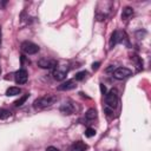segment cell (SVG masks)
Instances as JSON below:
<instances>
[{
  "label": "cell",
  "instance_id": "1",
  "mask_svg": "<svg viewBox=\"0 0 151 151\" xmlns=\"http://www.w3.org/2000/svg\"><path fill=\"white\" fill-rule=\"evenodd\" d=\"M58 100V97L54 94H46L42 97L37 98L33 101V107L35 110H42V109H47L50 106H52L55 101Z\"/></svg>",
  "mask_w": 151,
  "mask_h": 151
},
{
  "label": "cell",
  "instance_id": "2",
  "mask_svg": "<svg viewBox=\"0 0 151 151\" xmlns=\"http://www.w3.org/2000/svg\"><path fill=\"white\" fill-rule=\"evenodd\" d=\"M118 104V96H117V91L116 90H110L109 92H106L105 94V106L110 107V109H116Z\"/></svg>",
  "mask_w": 151,
  "mask_h": 151
},
{
  "label": "cell",
  "instance_id": "3",
  "mask_svg": "<svg viewBox=\"0 0 151 151\" xmlns=\"http://www.w3.org/2000/svg\"><path fill=\"white\" fill-rule=\"evenodd\" d=\"M125 39H126V34H125V32L119 31V29H116V31L111 34V38H110V41H109V46H110V48H113L117 44L123 42Z\"/></svg>",
  "mask_w": 151,
  "mask_h": 151
},
{
  "label": "cell",
  "instance_id": "4",
  "mask_svg": "<svg viewBox=\"0 0 151 151\" xmlns=\"http://www.w3.org/2000/svg\"><path fill=\"white\" fill-rule=\"evenodd\" d=\"M68 73V66L67 65H57L55 68L52 72V76L55 80H64Z\"/></svg>",
  "mask_w": 151,
  "mask_h": 151
},
{
  "label": "cell",
  "instance_id": "5",
  "mask_svg": "<svg viewBox=\"0 0 151 151\" xmlns=\"http://www.w3.org/2000/svg\"><path fill=\"white\" fill-rule=\"evenodd\" d=\"M58 65V60L53 58H41L38 60V66L44 70H54Z\"/></svg>",
  "mask_w": 151,
  "mask_h": 151
},
{
  "label": "cell",
  "instance_id": "6",
  "mask_svg": "<svg viewBox=\"0 0 151 151\" xmlns=\"http://www.w3.org/2000/svg\"><path fill=\"white\" fill-rule=\"evenodd\" d=\"M112 76L117 80H124V79H126V78H129V77L132 76V71L129 70L127 67H117L113 71Z\"/></svg>",
  "mask_w": 151,
  "mask_h": 151
},
{
  "label": "cell",
  "instance_id": "7",
  "mask_svg": "<svg viewBox=\"0 0 151 151\" xmlns=\"http://www.w3.org/2000/svg\"><path fill=\"white\" fill-rule=\"evenodd\" d=\"M21 50L25 54H35L39 52V46L32 41H24L21 44Z\"/></svg>",
  "mask_w": 151,
  "mask_h": 151
},
{
  "label": "cell",
  "instance_id": "8",
  "mask_svg": "<svg viewBox=\"0 0 151 151\" xmlns=\"http://www.w3.org/2000/svg\"><path fill=\"white\" fill-rule=\"evenodd\" d=\"M59 110H60V112H61L63 114L70 116V114H73V113H74L76 106H74V104H73L71 100H66V101H64V103L60 105Z\"/></svg>",
  "mask_w": 151,
  "mask_h": 151
},
{
  "label": "cell",
  "instance_id": "9",
  "mask_svg": "<svg viewBox=\"0 0 151 151\" xmlns=\"http://www.w3.org/2000/svg\"><path fill=\"white\" fill-rule=\"evenodd\" d=\"M27 78H28V73H27V71L25 68H20L14 73V80L19 85L25 84L27 81Z\"/></svg>",
  "mask_w": 151,
  "mask_h": 151
},
{
  "label": "cell",
  "instance_id": "10",
  "mask_svg": "<svg viewBox=\"0 0 151 151\" xmlns=\"http://www.w3.org/2000/svg\"><path fill=\"white\" fill-rule=\"evenodd\" d=\"M76 86H77L76 80L74 79H70V80H66L63 84H60L58 86V90L59 91H68V90H73Z\"/></svg>",
  "mask_w": 151,
  "mask_h": 151
},
{
  "label": "cell",
  "instance_id": "11",
  "mask_svg": "<svg viewBox=\"0 0 151 151\" xmlns=\"http://www.w3.org/2000/svg\"><path fill=\"white\" fill-rule=\"evenodd\" d=\"M86 149H87V145H86L84 142L77 140V142H74V143L71 145L70 151H85Z\"/></svg>",
  "mask_w": 151,
  "mask_h": 151
},
{
  "label": "cell",
  "instance_id": "12",
  "mask_svg": "<svg viewBox=\"0 0 151 151\" xmlns=\"http://www.w3.org/2000/svg\"><path fill=\"white\" fill-rule=\"evenodd\" d=\"M133 13H134V12H133V8L130 7V6H126V7L123 8V12H122V19H123V20H129L130 18H132Z\"/></svg>",
  "mask_w": 151,
  "mask_h": 151
},
{
  "label": "cell",
  "instance_id": "13",
  "mask_svg": "<svg viewBox=\"0 0 151 151\" xmlns=\"http://www.w3.org/2000/svg\"><path fill=\"white\" fill-rule=\"evenodd\" d=\"M97 110L96 109H88L85 113V119L86 120H94L97 118Z\"/></svg>",
  "mask_w": 151,
  "mask_h": 151
},
{
  "label": "cell",
  "instance_id": "14",
  "mask_svg": "<svg viewBox=\"0 0 151 151\" xmlns=\"http://www.w3.org/2000/svg\"><path fill=\"white\" fill-rule=\"evenodd\" d=\"M21 92V90H20V87H17V86H11V87H8L7 90H6V96H18L19 93Z\"/></svg>",
  "mask_w": 151,
  "mask_h": 151
},
{
  "label": "cell",
  "instance_id": "15",
  "mask_svg": "<svg viewBox=\"0 0 151 151\" xmlns=\"http://www.w3.org/2000/svg\"><path fill=\"white\" fill-rule=\"evenodd\" d=\"M130 58H131V60H132V61L136 64L137 70H138V71H140V70L143 68V61H142V59H140L138 55H136V54H132Z\"/></svg>",
  "mask_w": 151,
  "mask_h": 151
},
{
  "label": "cell",
  "instance_id": "16",
  "mask_svg": "<svg viewBox=\"0 0 151 151\" xmlns=\"http://www.w3.org/2000/svg\"><path fill=\"white\" fill-rule=\"evenodd\" d=\"M86 76H87V72H86V71H80V72L76 73L74 80H76V81H81V80H84V79L86 78Z\"/></svg>",
  "mask_w": 151,
  "mask_h": 151
},
{
  "label": "cell",
  "instance_id": "17",
  "mask_svg": "<svg viewBox=\"0 0 151 151\" xmlns=\"http://www.w3.org/2000/svg\"><path fill=\"white\" fill-rule=\"evenodd\" d=\"M27 98H28V94H24V96H21L18 100H15V101H14V106H15V107L21 106V105L27 100Z\"/></svg>",
  "mask_w": 151,
  "mask_h": 151
},
{
  "label": "cell",
  "instance_id": "18",
  "mask_svg": "<svg viewBox=\"0 0 151 151\" xmlns=\"http://www.w3.org/2000/svg\"><path fill=\"white\" fill-rule=\"evenodd\" d=\"M11 116V112L6 109H0V119H6Z\"/></svg>",
  "mask_w": 151,
  "mask_h": 151
},
{
  "label": "cell",
  "instance_id": "19",
  "mask_svg": "<svg viewBox=\"0 0 151 151\" xmlns=\"http://www.w3.org/2000/svg\"><path fill=\"white\" fill-rule=\"evenodd\" d=\"M94 134H96V130H94V129H92V127H87V129H86V131H85V136H86V137L91 138V137H93Z\"/></svg>",
  "mask_w": 151,
  "mask_h": 151
},
{
  "label": "cell",
  "instance_id": "20",
  "mask_svg": "<svg viewBox=\"0 0 151 151\" xmlns=\"http://www.w3.org/2000/svg\"><path fill=\"white\" fill-rule=\"evenodd\" d=\"M99 66H100V63H99V61H96V63L92 64V70H93V71H97V70L99 68Z\"/></svg>",
  "mask_w": 151,
  "mask_h": 151
},
{
  "label": "cell",
  "instance_id": "21",
  "mask_svg": "<svg viewBox=\"0 0 151 151\" xmlns=\"http://www.w3.org/2000/svg\"><path fill=\"white\" fill-rule=\"evenodd\" d=\"M45 151H60V150L58 147H55V146H48V147H46Z\"/></svg>",
  "mask_w": 151,
  "mask_h": 151
},
{
  "label": "cell",
  "instance_id": "22",
  "mask_svg": "<svg viewBox=\"0 0 151 151\" xmlns=\"http://www.w3.org/2000/svg\"><path fill=\"white\" fill-rule=\"evenodd\" d=\"M100 92H101V94H106V87L104 84H100Z\"/></svg>",
  "mask_w": 151,
  "mask_h": 151
},
{
  "label": "cell",
  "instance_id": "23",
  "mask_svg": "<svg viewBox=\"0 0 151 151\" xmlns=\"http://www.w3.org/2000/svg\"><path fill=\"white\" fill-rule=\"evenodd\" d=\"M6 4H7V2H6L5 0H0V9H2V8L6 6Z\"/></svg>",
  "mask_w": 151,
  "mask_h": 151
},
{
  "label": "cell",
  "instance_id": "24",
  "mask_svg": "<svg viewBox=\"0 0 151 151\" xmlns=\"http://www.w3.org/2000/svg\"><path fill=\"white\" fill-rule=\"evenodd\" d=\"M0 44H1V27H0Z\"/></svg>",
  "mask_w": 151,
  "mask_h": 151
},
{
  "label": "cell",
  "instance_id": "25",
  "mask_svg": "<svg viewBox=\"0 0 151 151\" xmlns=\"http://www.w3.org/2000/svg\"><path fill=\"white\" fill-rule=\"evenodd\" d=\"M0 74H1V67H0Z\"/></svg>",
  "mask_w": 151,
  "mask_h": 151
}]
</instances>
